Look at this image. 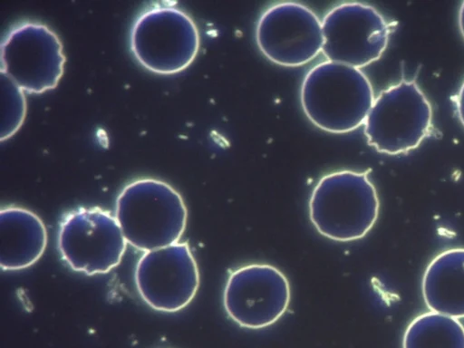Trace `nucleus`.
<instances>
[{
  "label": "nucleus",
  "instance_id": "f257e3e1",
  "mask_svg": "<svg viewBox=\"0 0 464 348\" xmlns=\"http://www.w3.org/2000/svg\"><path fill=\"white\" fill-rule=\"evenodd\" d=\"M300 98L307 118L332 133L360 127L374 102L372 86L360 69L331 61L316 64L306 73Z\"/></svg>",
  "mask_w": 464,
  "mask_h": 348
},
{
  "label": "nucleus",
  "instance_id": "f03ea898",
  "mask_svg": "<svg viewBox=\"0 0 464 348\" xmlns=\"http://www.w3.org/2000/svg\"><path fill=\"white\" fill-rule=\"evenodd\" d=\"M115 218L127 241L148 252L179 241L188 211L180 194L156 179H139L126 185L116 199Z\"/></svg>",
  "mask_w": 464,
  "mask_h": 348
},
{
  "label": "nucleus",
  "instance_id": "7ed1b4c3",
  "mask_svg": "<svg viewBox=\"0 0 464 348\" xmlns=\"http://www.w3.org/2000/svg\"><path fill=\"white\" fill-rule=\"evenodd\" d=\"M380 201L365 172L339 170L322 177L308 204L309 218L323 237L338 242L362 238L377 221Z\"/></svg>",
  "mask_w": 464,
  "mask_h": 348
},
{
  "label": "nucleus",
  "instance_id": "20e7f679",
  "mask_svg": "<svg viewBox=\"0 0 464 348\" xmlns=\"http://www.w3.org/2000/svg\"><path fill=\"white\" fill-rule=\"evenodd\" d=\"M135 59L147 70L173 74L196 58L199 34L191 17L174 5H153L135 19L130 34Z\"/></svg>",
  "mask_w": 464,
  "mask_h": 348
},
{
  "label": "nucleus",
  "instance_id": "39448f33",
  "mask_svg": "<svg viewBox=\"0 0 464 348\" xmlns=\"http://www.w3.org/2000/svg\"><path fill=\"white\" fill-rule=\"evenodd\" d=\"M432 110L415 82L401 81L374 99L364 121L369 145L396 155L417 148L430 131Z\"/></svg>",
  "mask_w": 464,
  "mask_h": 348
},
{
  "label": "nucleus",
  "instance_id": "423d86ee",
  "mask_svg": "<svg viewBox=\"0 0 464 348\" xmlns=\"http://www.w3.org/2000/svg\"><path fill=\"white\" fill-rule=\"evenodd\" d=\"M57 243L64 262L88 276L115 268L128 244L115 216L96 207L68 213L60 223Z\"/></svg>",
  "mask_w": 464,
  "mask_h": 348
},
{
  "label": "nucleus",
  "instance_id": "0eeeda50",
  "mask_svg": "<svg viewBox=\"0 0 464 348\" xmlns=\"http://www.w3.org/2000/svg\"><path fill=\"white\" fill-rule=\"evenodd\" d=\"M64 63L59 37L41 23L14 25L1 44V73L24 92L42 93L54 89Z\"/></svg>",
  "mask_w": 464,
  "mask_h": 348
},
{
  "label": "nucleus",
  "instance_id": "6e6552de",
  "mask_svg": "<svg viewBox=\"0 0 464 348\" xmlns=\"http://www.w3.org/2000/svg\"><path fill=\"white\" fill-rule=\"evenodd\" d=\"M291 299L290 284L275 266L255 263L233 270L225 284L223 305L239 326L261 329L277 322Z\"/></svg>",
  "mask_w": 464,
  "mask_h": 348
},
{
  "label": "nucleus",
  "instance_id": "1a4fd4ad",
  "mask_svg": "<svg viewBox=\"0 0 464 348\" xmlns=\"http://www.w3.org/2000/svg\"><path fill=\"white\" fill-rule=\"evenodd\" d=\"M322 52L328 61L362 68L387 47L390 28L373 6L349 2L334 6L322 21Z\"/></svg>",
  "mask_w": 464,
  "mask_h": 348
},
{
  "label": "nucleus",
  "instance_id": "9d476101",
  "mask_svg": "<svg viewBox=\"0 0 464 348\" xmlns=\"http://www.w3.org/2000/svg\"><path fill=\"white\" fill-rule=\"evenodd\" d=\"M134 279L142 300L165 313L188 305L199 286L198 264L186 242L144 252L137 263Z\"/></svg>",
  "mask_w": 464,
  "mask_h": 348
},
{
  "label": "nucleus",
  "instance_id": "9b49d317",
  "mask_svg": "<svg viewBox=\"0 0 464 348\" xmlns=\"http://www.w3.org/2000/svg\"><path fill=\"white\" fill-rule=\"evenodd\" d=\"M256 39L262 53L273 63L288 67L304 65L322 51V22L302 4L278 3L260 16Z\"/></svg>",
  "mask_w": 464,
  "mask_h": 348
},
{
  "label": "nucleus",
  "instance_id": "f8f14e48",
  "mask_svg": "<svg viewBox=\"0 0 464 348\" xmlns=\"http://www.w3.org/2000/svg\"><path fill=\"white\" fill-rule=\"evenodd\" d=\"M0 266L3 270L27 268L43 256L47 232L42 219L19 207H6L0 212Z\"/></svg>",
  "mask_w": 464,
  "mask_h": 348
},
{
  "label": "nucleus",
  "instance_id": "ddd939ff",
  "mask_svg": "<svg viewBox=\"0 0 464 348\" xmlns=\"http://www.w3.org/2000/svg\"><path fill=\"white\" fill-rule=\"evenodd\" d=\"M421 292L430 311L464 318V247L444 250L431 259L423 273Z\"/></svg>",
  "mask_w": 464,
  "mask_h": 348
},
{
  "label": "nucleus",
  "instance_id": "4468645a",
  "mask_svg": "<svg viewBox=\"0 0 464 348\" xmlns=\"http://www.w3.org/2000/svg\"><path fill=\"white\" fill-rule=\"evenodd\" d=\"M402 348H464V325L436 312L421 314L407 326Z\"/></svg>",
  "mask_w": 464,
  "mask_h": 348
},
{
  "label": "nucleus",
  "instance_id": "2eb2a0df",
  "mask_svg": "<svg viewBox=\"0 0 464 348\" xmlns=\"http://www.w3.org/2000/svg\"><path fill=\"white\" fill-rule=\"evenodd\" d=\"M1 140L9 139L22 125L26 111L24 91L1 73Z\"/></svg>",
  "mask_w": 464,
  "mask_h": 348
},
{
  "label": "nucleus",
  "instance_id": "dca6fc26",
  "mask_svg": "<svg viewBox=\"0 0 464 348\" xmlns=\"http://www.w3.org/2000/svg\"><path fill=\"white\" fill-rule=\"evenodd\" d=\"M457 111L459 118L464 126V82L461 84L457 96Z\"/></svg>",
  "mask_w": 464,
  "mask_h": 348
},
{
  "label": "nucleus",
  "instance_id": "f3484780",
  "mask_svg": "<svg viewBox=\"0 0 464 348\" xmlns=\"http://www.w3.org/2000/svg\"><path fill=\"white\" fill-rule=\"evenodd\" d=\"M458 23L460 33L464 38V1L461 3V5L459 10Z\"/></svg>",
  "mask_w": 464,
  "mask_h": 348
}]
</instances>
